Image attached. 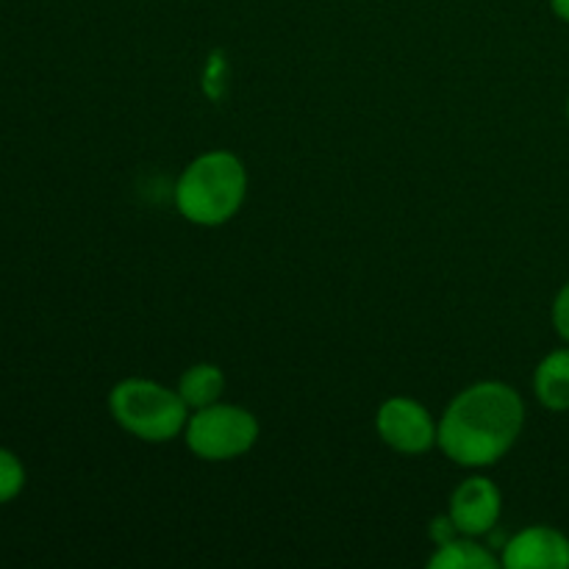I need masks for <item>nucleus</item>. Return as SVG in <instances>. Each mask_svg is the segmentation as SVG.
<instances>
[{
  "label": "nucleus",
  "mask_w": 569,
  "mask_h": 569,
  "mask_svg": "<svg viewBox=\"0 0 569 569\" xmlns=\"http://www.w3.org/2000/svg\"><path fill=\"white\" fill-rule=\"evenodd\" d=\"M526 426V403L511 383L478 381L461 389L439 420L437 448L467 470L492 467L509 453Z\"/></svg>",
  "instance_id": "nucleus-1"
},
{
  "label": "nucleus",
  "mask_w": 569,
  "mask_h": 569,
  "mask_svg": "<svg viewBox=\"0 0 569 569\" xmlns=\"http://www.w3.org/2000/svg\"><path fill=\"white\" fill-rule=\"evenodd\" d=\"M248 198V170L231 150H206L183 167L176 183V209L187 222L217 228L231 222Z\"/></svg>",
  "instance_id": "nucleus-2"
},
{
  "label": "nucleus",
  "mask_w": 569,
  "mask_h": 569,
  "mask_svg": "<svg viewBox=\"0 0 569 569\" xmlns=\"http://www.w3.org/2000/svg\"><path fill=\"white\" fill-rule=\"evenodd\" d=\"M109 411L117 426L148 445H167L183 437L189 406L178 389L150 378H126L109 392Z\"/></svg>",
  "instance_id": "nucleus-3"
},
{
  "label": "nucleus",
  "mask_w": 569,
  "mask_h": 569,
  "mask_svg": "<svg viewBox=\"0 0 569 569\" xmlns=\"http://www.w3.org/2000/svg\"><path fill=\"white\" fill-rule=\"evenodd\" d=\"M261 426L253 411L233 403H211L189 411L183 442L203 461H233L248 456L259 442Z\"/></svg>",
  "instance_id": "nucleus-4"
},
{
  "label": "nucleus",
  "mask_w": 569,
  "mask_h": 569,
  "mask_svg": "<svg viewBox=\"0 0 569 569\" xmlns=\"http://www.w3.org/2000/svg\"><path fill=\"white\" fill-rule=\"evenodd\" d=\"M376 431L392 450L406 456H420L437 448L439 422L433 420L431 411L415 398L395 395L378 406Z\"/></svg>",
  "instance_id": "nucleus-5"
},
{
  "label": "nucleus",
  "mask_w": 569,
  "mask_h": 569,
  "mask_svg": "<svg viewBox=\"0 0 569 569\" xmlns=\"http://www.w3.org/2000/svg\"><path fill=\"white\" fill-rule=\"evenodd\" d=\"M503 515V495L487 476H472L453 489L448 503V520L461 537H487Z\"/></svg>",
  "instance_id": "nucleus-6"
},
{
  "label": "nucleus",
  "mask_w": 569,
  "mask_h": 569,
  "mask_svg": "<svg viewBox=\"0 0 569 569\" xmlns=\"http://www.w3.org/2000/svg\"><path fill=\"white\" fill-rule=\"evenodd\" d=\"M500 567L569 569V539L553 526L522 528L503 545Z\"/></svg>",
  "instance_id": "nucleus-7"
},
{
  "label": "nucleus",
  "mask_w": 569,
  "mask_h": 569,
  "mask_svg": "<svg viewBox=\"0 0 569 569\" xmlns=\"http://www.w3.org/2000/svg\"><path fill=\"white\" fill-rule=\"evenodd\" d=\"M533 395L548 411H569V348L550 350L533 370Z\"/></svg>",
  "instance_id": "nucleus-8"
},
{
  "label": "nucleus",
  "mask_w": 569,
  "mask_h": 569,
  "mask_svg": "<svg viewBox=\"0 0 569 569\" xmlns=\"http://www.w3.org/2000/svg\"><path fill=\"white\" fill-rule=\"evenodd\" d=\"M431 569H495L500 567V559L478 542L476 537H461L456 533L453 539H442L428 559Z\"/></svg>",
  "instance_id": "nucleus-9"
},
{
  "label": "nucleus",
  "mask_w": 569,
  "mask_h": 569,
  "mask_svg": "<svg viewBox=\"0 0 569 569\" xmlns=\"http://www.w3.org/2000/svg\"><path fill=\"white\" fill-rule=\"evenodd\" d=\"M222 392H226V376H222L220 367L209 365V361H198V365L187 367V372L178 381V395L189 406V411L220 403Z\"/></svg>",
  "instance_id": "nucleus-10"
},
{
  "label": "nucleus",
  "mask_w": 569,
  "mask_h": 569,
  "mask_svg": "<svg viewBox=\"0 0 569 569\" xmlns=\"http://www.w3.org/2000/svg\"><path fill=\"white\" fill-rule=\"evenodd\" d=\"M22 487H26V470H22L20 459L11 450L0 448V503L17 498Z\"/></svg>",
  "instance_id": "nucleus-11"
},
{
  "label": "nucleus",
  "mask_w": 569,
  "mask_h": 569,
  "mask_svg": "<svg viewBox=\"0 0 569 569\" xmlns=\"http://www.w3.org/2000/svg\"><path fill=\"white\" fill-rule=\"evenodd\" d=\"M550 317H553V328L561 339L569 345V281L559 289L553 300V309H550Z\"/></svg>",
  "instance_id": "nucleus-12"
},
{
  "label": "nucleus",
  "mask_w": 569,
  "mask_h": 569,
  "mask_svg": "<svg viewBox=\"0 0 569 569\" xmlns=\"http://www.w3.org/2000/svg\"><path fill=\"white\" fill-rule=\"evenodd\" d=\"M550 9L561 22H569V0H550Z\"/></svg>",
  "instance_id": "nucleus-13"
},
{
  "label": "nucleus",
  "mask_w": 569,
  "mask_h": 569,
  "mask_svg": "<svg viewBox=\"0 0 569 569\" xmlns=\"http://www.w3.org/2000/svg\"><path fill=\"white\" fill-rule=\"evenodd\" d=\"M567 120H569V100H567Z\"/></svg>",
  "instance_id": "nucleus-14"
}]
</instances>
